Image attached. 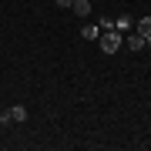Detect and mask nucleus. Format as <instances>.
I'll return each mask as SVG.
<instances>
[{
    "mask_svg": "<svg viewBox=\"0 0 151 151\" xmlns=\"http://www.w3.org/2000/svg\"><path fill=\"white\" fill-rule=\"evenodd\" d=\"M97 40H101V50H104V54H118V50H121V44H124V37H121L114 27H111L108 34H101Z\"/></svg>",
    "mask_w": 151,
    "mask_h": 151,
    "instance_id": "nucleus-1",
    "label": "nucleus"
},
{
    "mask_svg": "<svg viewBox=\"0 0 151 151\" xmlns=\"http://www.w3.org/2000/svg\"><path fill=\"white\" fill-rule=\"evenodd\" d=\"M145 44H148V37H145V34H138V30L128 37V47H131V50H145Z\"/></svg>",
    "mask_w": 151,
    "mask_h": 151,
    "instance_id": "nucleus-2",
    "label": "nucleus"
},
{
    "mask_svg": "<svg viewBox=\"0 0 151 151\" xmlns=\"http://www.w3.org/2000/svg\"><path fill=\"white\" fill-rule=\"evenodd\" d=\"M131 27H134V20H131V17H128V14H121V17H118V20H114V30H121V34H128Z\"/></svg>",
    "mask_w": 151,
    "mask_h": 151,
    "instance_id": "nucleus-3",
    "label": "nucleus"
},
{
    "mask_svg": "<svg viewBox=\"0 0 151 151\" xmlns=\"http://www.w3.org/2000/svg\"><path fill=\"white\" fill-rule=\"evenodd\" d=\"M70 10H74L77 17H87V14H91V0H74V7H70Z\"/></svg>",
    "mask_w": 151,
    "mask_h": 151,
    "instance_id": "nucleus-4",
    "label": "nucleus"
},
{
    "mask_svg": "<svg viewBox=\"0 0 151 151\" xmlns=\"http://www.w3.org/2000/svg\"><path fill=\"white\" fill-rule=\"evenodd\" d=\"M7 114H10V121H27V108H24V104H14Z\"/></svg>",
    "mask_w": 151,
    "mask_h": 151,
    "instance_id": "nucleus-5",
    "label": "nucleus"
},
{
    "mask_svg": "<svg viewBox=\"0 0 151 151\" xmlns=\"http://www.w3.org/2000/svg\"><path fill=\"white\" fill-rule=\"evenodd\" d=\"M134 30H138V34H145V37H151V17H141Z\"/></svg>",
    "mask_w": 151,
    "mask_h": 151,
    "instance_id": "nucleus-6",
    "label": "nucleus"
},
{
    "mask_svg": "<svg viewBox=\"0 0 151 151\" xmlns=\"http://www.w3.org/2000/svg\"><path fill=\"white\" fill-rule=\"evenodd\" d=\"M81 37H84V40H97V37H101V27H84Z\"/></svg>",
    "mask_w": 151,
    "mask_h": 151,
    "instance_id": "nucleus-7",
    "label": "nucleus"
},
{
    "mask_svg": "<svg viewBox=\"0 0 151 151\" xmlns=\"http://www.w3.org/2000/svg\"><path fill=\"white\" fill-rule=\"evenodd\" d=\"M97 27H101V30H111V27H114V20H111V17H101V24H97Z\"/></svg>",
    "mask_w": 151,
    "mask_h": 151,
    "instance_id": "nucleus-8",
    "label": "nucleus"
},
{
    "mask_svg": "<svg viewBox=\"0 0 151 151\" xmlns=\"http://www.w3.org/2000/svg\"><path fill=\"white\" fill-rule=\"evenodd\" d=\"M57 7H74V0H54Z\"/></svg>",
    "mask_w": 151,
    "mask_h": 151,
    "instance_id": "nucleus-9",
    "label": "nucleus"
}]
</instances>
